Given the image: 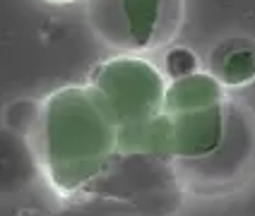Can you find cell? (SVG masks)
<instances>
[{
	"label": "cell",
	"instance_id": "cell-1",
	"mask_svg": "<svg viewBox=\"0 0 255 216\" xmlns=\"http://www.w3.org/2000/svg\"><path fill=\"white\" fill-rule=\"evenodd\" d=\"M118 123L89 84L48 94L34 130L48 185L65 200L82 197L118 154Z\"/></svg>",
	"mask_w": 255,
	"mask_h": 216
},
{
	"label": "cell",
	"instance_id": "cell-2",
	"mask_svg": "<svg viewBox=\"0 0 255 216\" xmlns=\"http://www.w3.org/2000/svg\"><path fill=\"white\" fill-rule=\"evenodd\" d=\"M183 192L173 161L118 151L82 197L106 202L123 216H171Z\"/></svg>",
	"mask_w": 255,
	"mask_h": 216
},
{
	"label": "cell",
	"instance_id": "cell-3",
	"mask_svg": "<svg viewBox=\"0 0 255 216\" xmlns=\"http://www.w3.org/2000/svg\"><path fill=\"white\" fill-rule=\"evenodd\" d=\"M94 34L118 53L164 48L183 22V0H87Z\"/></svg>",
	"mask_w": 255,
	"mask_h": 216
},
{
	"label": "cell",
	"instance_id": "cell-4",
	"mask_svg": "<svg viewBox=\"0 0 255 216\" xmlns=\"http://www.w3.org/2000/svg\"><path fill=\"white\" fill-rule=\"evenodd\" d=\"M92 91L106 106L118 128L137 125L164 113L169 77L137 53H118L89 72Z\"/></svg>",
	"mask_w": 255,
	"mask_h": 216
},
{
	"label": "cell",
	"instance_id": "cell-5",
	"mask_svg": "<svg viewBox=\"0 0 255 216\" xmlns=\"http://www.w3.org/2000/svg\"><path fill=\"white\" fill-rule=\"evenodd\" d=\"M185 192L224 195L243 185L255 168V118L253 113L229 99L227 132L207 156L193 161H173Z\"/></svg>",
	"mask_w": 255,
	"mask_h": 216
},
{
	"label": "cell",
	"instance_id": "cell-6",
	"mask_svg": "<svg viewBox=\"0 0 255 216\" xmlns=\"http://www.w3.org/2000/svg\"><path fill=\"white\" fill-rule=\"evenodd\" d=\"M227 103H217L210 108L176 113L171 118V158L173 161H193L207 156L227 132Z\"/></svg>",
	"mask_w": 255,
	"mask_h": 216
},
{
	"label": "cell",
	"instance_id": "cell-7",
	"mask_svg": "<svg viewBox=\"0 0 255 216\" xmlns=\"http://www.w3.org/2000/svg\"><path fill=\"white\" fill-rule=\"evenodd\" d=\"M227 86L222 84L212 72H193L188 77L169 79L166 96H164V113H188V111H200L210 108L217 103H224Z\"/></svg>",
	"mask_w": 255,
	"mask_h": 216
},
{
	"label": "cell",
	"instance_id": "cell-8",
	"mask_svg": "<svg viewBox=\"0 0 255 216\" xmlns=\"http://www.w3.org/2000/svg\"><path fill=\"white\" fill-rule=\"evenodd\" d=\"M210 72L227 86L239 89L255 82V43L248 39H231L212 51Z\"/></svg>",
	"mask_w": 255,
	"mask_h": 216
},
{
	"label": "cell",
	"instance_id": "cell-9",
	"mask_svg": "<svg viewBox=\"0 0 255 216\" xmlns=\"http://www.w3.org/2000/svg\"><path fill=\"white\" fill-rule=\"evenodd\" d=\"M161 70H164V74H166L169 79H178V77H188V74L198 72L200 60L190 48H185V46H173V48L166 51L164 68H161Z\"/></svg>",
	"mask_w": 255,
	"mask_h": 216
},
{
	"label": "cell",
	"instance_id": "cell-10",
	"mask_svg": "<svg viewBox=\"0 0 255 216\" xmlns=\"http://www.w3.org/2000/svg\"><path fill=\"white\" fill-rule=\"evenodd\" d=\"M56 216H123V214L101 200H94V197H77V200H70V207L63 209V212Z\"/></svg>",
	"mask_w": 255,
	"mask_h": 216
},
{
	"label": "cell",
	"instance_id": "cell-11",
	"mask_svg": "<svg viewBox=\"0 0 255 216\" xmlns=\"http://www.w3.org/2000/svg\"><path fill=\"white\" fill-rule=\"evenodd\" d=\"M46 2H56V5H65V2H77V0H46Z\"/></svg>",
	"mask_w": 255,
	"mask_h": 216
}]
</instances>
